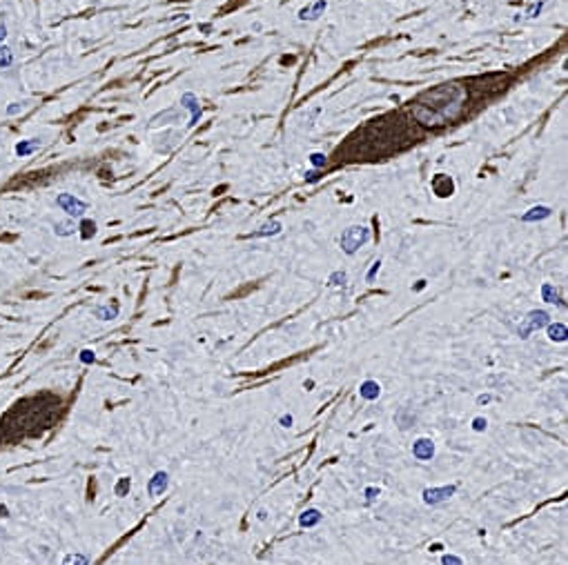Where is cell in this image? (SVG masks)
Here are the masks:
<instances>
[{
  "label": "cell",
  "mask_w": 568,
  "mask_h": 565,
  "mask_svg": "<svg viewBox=\"0 0 568 565\" xmlns=\"http://www.w3.org/2000/svg\"><path fill=\"white\" fill-rule=\"evenodd\" d=\"M14 63V52L7 45H0V69H7Z\"/></svg>",
  "instance_id": "cell-20"
},
{
  "label": "cell",
  "mask_w": 568,
  "mask_h": 565,
  "mask_svg": "<svg viewBox=\"0 0 568 565\" xmlns=\"http://www.w3.org/2000/svg\"><path fill=\"white\" fill-rule=\"evenodd\" d=\"M305 183H319L321 181V174H319V169H310V171H305Z\"/></svg>",
  "instance_id": "cell-28"
},
{
  "label": "cell",
  "mask_w": 568,
  "mask_h": 565,
  "mask_svg": "<svg viewBox=\"0 0 568 565\" xmlns=\"http://www.w3.org/2000/svg\"><path fill=\"white\" fill-rule=\"evenodd\" d=\"M490 401H492V396H490V394H481V396L477 398V403H479V405H486V403H490Z\"/></svg>",
  "instance_id": "cell-33"
},
{
  "label": "cell",
  "mask_w": 568,
  "mask_h": 565,
  "mask_svg": "<svg viewBox=\"0 0 568 565\" xmlns=\"http://www.w3.org/2000/svg\"><path fill=\"white\" fill-rule=\"evenodd\" d=\"M130 487H132V478H130V476H123V478H118V483H116L114 494H116V496H127Z\"/></svg>",
  "instance_id": "cell-21"
},
{
  "label": "cell",
  "mask_w": 568,
  "mask_h": 565,
  "mask_svg": "<svg viewBox=\"0 0 568 565\" xmlns=\"http://www.w3.org/2000/svg\"><path fill=\"white\" fill-rule=\"evenodd\" d=\"M181 109H189V122L187 127H196L201 116H203V109H201V102L199 98L192 94V91H185V94L181 96Z\"/></svg>",
  "instance_id": "cell-5"
},
{
  "label": "cell",
  "mask_w": 568,
  "mask_h": 565,
  "mask_svg": "<svg viewBox=\"0 0 568 565\" xmlns=\"http://www.w3.org/2000/svg\"><path fill=\"white\" fill-rule=\"evenodd\" d=\"M345 280H348V276H345V272H334V274H330V278H328V285H345Z\"/></svg>",
  "instance_id": "cell-23"
},
{
  "label": "cell",
  "mask_w": 568,
  "mask_h": 565,
  "mask_svg": "<svg viewBox=\"0 0 568 565\" xmlns=\"http://www.w3.org/2000/svg\"><path fill=\"white\" fill-rule=\"evenodd\" d=\"M359 394H361V398H365V401H377L379 394H381V385H379L377 380H365V383H361V388H359Z\"/></svg>",
  "instance_id": "cell-14"
},
{
  "label": "cell",
  "mask_w": 568,
  "mask_h": 565,
  "mask_svg": "<svg viewBox=\"0 0 568 565\" xmlns=\"http://www.w3.org/2000/svg\"><path fill=\"white\" fill-rule=\"evenodd\" d=\"M548 339L553 343H566L568 339V327L564 323H548Z\"/></svg>",
  "instance_id": "cell-13"
},
{
  "label": "cell",
  "mask_w": 568,
  "mask_h": 565,
  "mask_svg": "<svg viewBox=\"0 0 568 565\" xmlns=\"http://www.w3.org/2000/svg\"><path fill=\"white\" fill-rule=\"evenodd\" d=\"M328 9V0H314V3H310V5H305V7L299 11V20H316V18L319 16H323V11Z\"/></svg>",
  "instance_id": "cell-7"
},
{
  "label": "cell",
  "mask_w": 568,
  "mask_h": 565,
  "mask_svg": "<svg viewBox=\"0 0 568 565\" xmlns=\"http://www.w3.org/2000/svg\"><path fill=\"white\" fill-rule=\"evenodd\" d=\"M319 521H321V512H319V509H305L301 517H299V523H301L303 527H314Z\"/></svg>",
  "instance_id": "cell-18"
},
{
  "label": "cell",
  "mask_w": 568,
  "mask_h": 565,
  "mask_svg": "<svg viewBox=\"0 0 568 565\" xmlns=\"http://www.w3.org/2000/svg\"><path fill=\"white\" fill-rule=\"evenodd\" d=\"M78 358H81V363H87V365H89V363H94V361H96V354L91 352V349H83Z\"/></svg>",
  "instance_id": "cell-27"
},
{
  "label": "cell",
  "mask_w": 568,
  "mask_h": 565,
  "mask_svg": "<svg viewBox=\"0 0 568 565\" xmlns=\"http://www.w3.org/2000/svg\"><path fill=\"white\" fill-rule=\"evenodd\" d=\"M377 496H379V490H377V487H368V490H365V499H368V503H372V501L377 499Z\"/></svg>",
  "instance_id": "cell-31"
},
{
  "label": "cell",
  "mask_w": 568,
  "mask_h": 565,
  "mask_svg": "<svg viewBox=\"0 0 568 565\" xmlns=\"http://www.w3.org/2000/svg\"><path fill=\"white\" fill-rule=\"evenodd\" d=\"M463 100H466V89L457 83L439 85V87L426 91L417 100L412 109V116L424 125L439 127L453 120L457 114L461 112Z\"/></svg>",
  "instance_id": "cell-1"
},
{
  "label": "cell",
  "mask_w": 568,
  "mask_h": 565,
  "mask_svg": "<svg viewBox=\"0 0 568 565\" xmlns=\"http://www.w3.org/2000/svg\"><path fill=\"white\" fill-rule=\"evenodd\" d=\"M81 227H83V238H91L96 234V223H91V220H83Z\"/></svg>",
  "instance_id": "cell-24"
},
{
  "label": "cell",
  "mask_w": 568,
  "mask_h": 565,
  "mask_svg": "<svg viewBox=\"0 0 568 565\" xmlns=\"http://www.w3.org/2000/svg\"><path fill=\"white\" fill-rule=\"evenodd\" d=\"M548 323H551V316H548V312H544V310H533V312H530V314L522 321V325H519V329H517L519 339H528V336L533 334L535 329L546 327Z\"/></svg>",
  "instance_id": "cell-3"
},
{
  "label": "cell",
  "mask_w": 568,
  "mask_h": 565,
  "mask_svg": "<svg viewBox=\"0 0 568 565\" xmlns=\"http://www.w3.org/2000/svg\"><path fill=\"white\" fill-rule=\"evenodd\" d=\"M441 565H463V561L459 556H453V554H446L441 558Z\"/></svg>",
  "instance_id": "cell-29"
},
{
  "label": "cell",
  "mask_w": 568,
  "mask_h": 565,
  "mask_svg": "<svg viewBox=\"0 0 568 565\" xmlns=\"http://www.w3.org/2000/svg\"><path fill=\"white\" fill-rule=\"evenodd\" d=\"M118 312H120L118 303H112V305L105 303V305H96L94 307V316L101 318V321H112V318L118 316Z\"/></svg>",
  "instance_id": "cell-12"
},
{
  "label": "cell",
  "mask_w": 568,
  "mask_h": 565,
  "mask_svg": "<svg viewBox=\"0 0 568 565\" xmlns=\"http://www.w3.org/2000/svg\"><path fill=\"white\" fill-rule=\"evenodd\" d=\"M18 112H22V105L20 102H11V107H7V116H14Z\"/></svg>",
  "instance_id": "cell-32"
},
{
  "label": "cell",
  "mask_w": 568,
  "mask_h": 565,
  "mask_svg": "<svg viewBox=\"0 0 568 565\" xmlns=\"http://www.w3.org/2000/svg\"><path fill=\"white\" fill-rule=\"evenodd\" d=\"M63 565H89V558L81 554V552H71L63 558Z\"/></svg>",
  "instance_id": "cell-19"
},
{
  "label": "cell",
  "mask_w": 568,
  "mask_h": 565,
  "mask_svg": "<svg viewBox=\"0 0 568 565\" xmlns=\"http://www.w3.org/2000/svg\"><path fill=\"white\" fill-rule=\"evenodd\" d=\"M281 232H283L281 220H270V223L261 225L256 232H252V234H248V238H267V236H277Z\"/></svg>",
  "instance_id": "cell-11"
},
{
  "label": "cell",
  "mask_w": 568,
  "mask_h": 565,
  "mask_svg": "<svg viewBox=\"0 0 568 565\" xmlns=\"http://www.w3.org/2000/svg\"><path fill=\"white\" fill-rule=\"evenodd\" d=\"M544 5H546V0H539V3H537V5H533V7H528V11H526V18H537V16L541 14Z\"/></svg>",
  "instance_id": "cell-25"
},
{
  "label": "cell",
  "mask_w": 568,
  "mask_h": 565,
  "mask_svg": "<svg viewBox=\"0 0 568 565\" xmlns=\"http://www.w3.org/2000/svg\"><path fill=\"white\" fill-rule=\"evenodd\" d=\"M5 38H7V27H5L3 22H0V42H3Z\"/></svg>",
  "instance_id": "cell-35"
},
{
  "label": "cell",
  "mask_w": 568,
  "mask_h": 565,
  "mask_svg": "<svg viewBox=\"0 0 568 565\" xmlns=\"http://www.w3.org/2000/svg\"><path fill=\"white\" fill-rule=\"evenodd\" d=\"M412 456L419 458V460H430L432 456H435V443H432L430 439H419V441H414V445H412Z\"/></svg>",
  "instance_id": "cell-8"
},
{
  "label": "cell",
  "mask_w": 568,
  "mask_h": 565,
  "mask_svg": "<svg viewBox=\"0 0 568 565\" xmlns=\"http://www.w3.org/2000/svg\"><path fill=\"white\" fill-rule=\"evenodd\" d=\"M281 425L283 427H290L292 425V416L288 414V416H281Z\"/></svg>",
  "instance_id": "cell-34"
},
{
  "label": "cell",
  "mask_w": 568,
  "mask_h": 565,
  "mask_svg": "<svg viewBox=\"0 0 568 565\" xmlns=\"http://www.w3.org/2000/svg\"><path fill=\"white\" fill-rule=\"evenodd\" d=\"M486 425H488V423H486V419H481V416H477V419L473 421V429H475V432H484Z\"/></svg>",
  "instance_id": "cell-30"
},
{
  "label": "cell",
  "mask_w": 568,
  "mask_h": 565,
  "mask_svg": "<svg viewBox=\"0 0 568 565\" xmlns=\"http://www.w3.org/2000/svg\"><path fill=\"white\" fill-rule=\"evenodd\" d=\"M439 550H441V545H439V543H435V545L430 548V552H439Z\"/></svg>",
  "instance_id": "cell-37"
},
{
  "label": "cell",
  "mask_w": 568,
  "mask_h": 565,
  "mask_svg": "<svg viewBox=\"0 0 568 565\" xmlns=\"http://www.w3.org/2000/svg\"><path fill=\"white\" fill-rule=\"evenodd\" d=\"M78 232V225L74 223V220L71 218H67V220H56V223H54V234L56 236H74Z\"/></svg>",
  "instance_id": "cell-15"
},
{
  "label": "cell",
  "mask_w": 568,
  "mask_h": 565,
  "mask_svg": "<svg viewBox=\"0 0 568 565\" xmlns=\"http://www.w3.org/2000/svg\"><path fill=\"white\" fill-rule=\"evenodd\" d=\"M551 214H553L551 207H546V205H535V207H530L528 212L522 214V223H539V220L551 218Z\"/></svg>",
  "instance_id": "cell-10"
},
{
  "label": "cell",
  "mask_w": 568,
  "mask_h": 565,
  "mask_svg": "<svg viewBox=\"0 0 568 565\" xmlns=\"http://www.w3.org/2000/svg\"><path fill=\"white\" fill-rule=\"evenodd\" d=\"M370 236L372 234L365 225H352V227H348V229H343V234H341V238H339V245L348 256H354L365 243L370 241Z\"/></svg>",
  "instance_id": "cell-2"
},
{
  "label": "cell",
  "mask_w": 568,
  "mask_h": 565,
  "mask_svg": "<svg viewBox=\"0 0 568 565\" xmlns=\"http://www.w3.org/2000/svg\"><path fill=\"white\" fill-rule=\"evenodd\" d=\"M167 483H169L167 472H156V474L150 478V483H147V494L150 496H161L165 490H167Z\"/></svg>",
  "instance_id": "cell-9"
},
{
  "label": "cell",
  "mask_w": 568,
  "mask_h": 565,
  "mask_svg": "<svg viewBox=\"0 0 568 565\" xmlns=\"http://www.w3.org/2000/svg\"><path fill=\"white\" fill-rule=\"evenodd\" d=\"M310 165H312L314 169H323L328 165V156H326V153H321V151L310 153Z\"/></svg>",
  "instance_id": "cell-22"
},
{
  "label": "cell",
  "mask_w": 568,
  "mask_h": 565,
  "mask_svg": "<svg viewBox=\"0 0 568 565\" xmlns=\"http://www.w3.org/2000/svg\"><path fill=\"white\" fill-rule=\"evenodd\" d=\"M7 517H9V509L5 505H0V519H7Z\"/></svg>",
  "instance_id": "cell-36"
},
{
  "label": "cell",
  "mask_w": 568,
  "mask_h": 565,
  "mask_svg": "<svg viewBox=\"0 0 568 565\" xmlns=\"http://www.w3.org/2000/svg\"><path fill=\"white\" fill-rule=\"evenodd\" d=\"M541 300L544 303H559V296H557V287L553 282H544L541 285ZM564 307V303H559Z\"/></svg>",
  "instance_id": "cell-17"
},
{
  "label": "cell",
  "mask_w": 568,
  "mask_h": 565,
  "mask_svg": "<svg viewBox=\"0 0 568 565\" xmlns=\"http://www.w3.org/2000/svg\"><path fill=\"white\" fill-rule=\"evenodd\" d=\"M40 147V140L38 138H29V140H20V143L16 145V153L18 156H29V153H34L36 149Z\"/></svg>",
  "instance_id": "cell-16"
},
{
  "label": "cell",
  "mask_w": 568,
  "mask_h": 565,
  "mask_svg": "<svg viewBox=\"0 0 568 565\" xmlns=\"http://www.w3.org/2000/svg\"><path fill=\"white\" fill-rule=\"evenodd\" d=\"M379 269H381V261H375V263H372V267H370V272H368V276H365V280H368V282H375Z\"/></svg>",
  "instance_id": "cell-26"
},
{
  "label": "cell",
  "mask_w": 568,
  "mask_h": 565,
  "mask_svg": "<svg viewBox=\"0 0 568 565\" xmlns=\"http://www.w3.org/2000/svg\"><path fill=\"white\" fill-rule=\"evenodd\" d=\"M455 492H457V485H443V487H428V490H424V503H426V505H439V503L448 501Z\"/></svg>",
  "instance_id": "cell-6"
},
{
  "label": "cell",
  "mask_w": 568,
  "mask_h": 565,
  "mask_svg": "<svg viewBox=\"0 0 568 565\" xmlns=\"http://www.w3.org/2000/svg\"><path fill=\"white\" fill-rule=\"evenodd\" d=\"M56 207L63 210L69 218H83L87 212V202L76 198L74 194H58L56 196Z\"/></svg>",
  "instance_id": "cell-4"
}]
</instances>
